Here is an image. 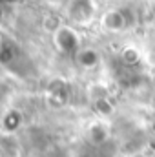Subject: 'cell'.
I'll list each match as a JSON object with an SVG mask.
<instances>
[{
	"mask_svg": "<svg viewBox=\"0 0 155 157\" xmlns=\"http://www.w3.org/2000/svg\"><path fill=\"white\" fill-rule=\"evenodd\" d=\"M51 40L55 44V48L60 51V53H77L78 49L82 48L80 46V37L78 33L68 24H60L53 33H51Z\"/></svg>",
	"mask_w": 155,
	"mask_h": 157,
	"instance_id": "6da1fadb",
	"label": "cell"
},
{
	"mask_svg": "<svg viewBox=\"0 0 155 157\" xmlns=\"http://www.w3.org/2000/svg\"><path fill=\"white\" fill-rule=\"evenodd\" d=\"M68 17L70 20L84 24L93 17V4L91 0H71L68 4Z\"/></svg>",
	"mask_w": 155,
	"mask_h": 157,
	"instance_id": "7a4b0ae2",
	"label": "cell"
},
{
	"mask_svg": "<svg viewBox=\"0 0 155 157\" xmlns=\"http://www.w3.org/2000/svg\"><path fill=\"white\" fill-rule=\"evenodd\" d=\"M75 57H77V62L82 66V68H95L97 64H99V60H100V57H99V53L93 49V48H80L77 53H75Z\"/></svg>",
	"mask_w": 155,
	"mask_h": 157,
	"instance_id": "3957f363",
	"label": "cell"
},
{
	"mask_svg": "<svg viewBox=\"0 0 155 157\" xmlns=\"http://www.w3.org/2000/svg\"><path fill=\"white\" fill-rule=\"evenodd\" d=\"M102 26L110 31H117L119 28H122V15L119 11H110L104 15L102 18Z\"/></svg>",
	"mask_w": 155,
	"mask_h": 157,
	"instance_id": "277c9868",
	"label": "cell"
},
{
	"mask_svg": "<svg viewBox=\"0 0 155 157\" xmlns=\"http://www.w3.org/2000/svg\"><path fill=\"white\" fill-rule=\"evenodd\" d=\"M0 49H4V37L0 35Z\"/></svg>",
	"mask_w": 155,
	"mask_h": 157,
	"instance_id": "5b68a950",
	"label": "cell"
}]
</instances>
